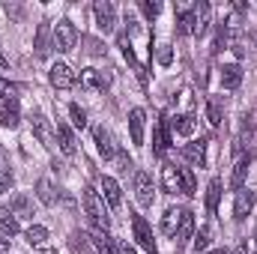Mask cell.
Masks as SVG:
<instances>
[{
  "label": "cell",
  "instance_id": "1",
  "mask_svg": "<svg viewBox=\"0 0 257 254\" xmlns=\"http://www.w3.org/2000/svg\"><path fill=\"white\" fill-rule=\"evenodd\" d=\"M84 209H87V215H90V221L99 227V230H108L111 227V215H108V209H105V200H102V194L96 189H84Z\"/></svg>",
  "mask_w": 257,
  "mask_h": 254
},
{
  "label": "cell",
  "instance_id": "2",
  "mask_svg": "<svg viewBox=\"0 0 257 254\" xmlns=\"http://www.w3.org/2000/svg\"><path fill=\"white\" fill-rule=\"evenodd\" d=\"M75 39H78L75 24H72L69 18L57 21V27H54V48H57V51H72V48H75Z\"/></svg>",
  "mask_w": 257,
  "mask_h": 254
},
{
  "label": "cell",
  "instance_id": "3",
  "mask_svg": "<svg viewBox=\"0 0 257 254\" xmlns=\"http://www.w3.org/2000/svg\"><path fill=\"white\" fill-rule=\"evenodd\" d=\"M132 227H135V239H138V245H141L144 251L159 254V248H156V239H153V230H150V224H147L141 215H135V218H132Z\"/></svg>",
  "mask_w": 257,
  "mask_h": 254
},
{
  "label": "cell",
  "instance_id": "4",
  "mask_svg": "<svg viewBox=\"0 0 257 254\" xmlns=\"http://www.w3.org/2000/svg\"><path fill=\"white\" fill-rule=\"evenodd\" d=\"M93 12H96V24H99V30H105V33H111V30H114V21H117V12H114V3H111V0H96V6H93Z\"/></svg>",
  "mask_w": 257,
  "mask_h": 254
},
{
  "label": "cell",
  "instance_id": "5",
  "mask_svg": "<svg viewBox=\"0 0 257 254\" xmlns=\"http://www.w3.org/2000/svg\"><path fill=\"white\" fill-rule=\"evenodd\" d=\"M251 209H254V191L239 189L236 191V200H233V218L236 221H245Z\"/></svg>",
  "mask_w": 257,
  "mask_h": 254
},
{
  "label": "cell",
  "instance_id": "6",
  "mask_svg": "<svg viewBox=\"0 0 257 254\" xmlns=\"http://www.w3.org/2000/svg\"><path fill=\"white\" fill-rule=\"evenodd\" d=\"M153 150H156V156H165V153L171 150V123H168V120H159V123H156Z\"/></svg>",
  "mask_w": 257,
  "mask_h": 254
},
{
  "label": "cell",
  "instance_id": "7",
  "mask_svg": "<svg viewBox=\"0 0 257 254\" xmlns=\"http://www.w3.org/2000/svg\"><path fill=\"white\" fill-rule=\"evenodd\" d=\"M135 191H138V203L141 206H153V180L147 171L135 174Z\"/></svg>",
  "mask_w": 257,
  "mask_h": 254
},
{
  "label": "cell",
  "instance_id": "8",
  "mask_svg": "<svg viewBox=\"0 0 257 254\" xmlns=\"http://www.w3.org/2000/svg\"><path fill=\"white\" fill-rule=\"evenodd\" d=\"M206 144L209 141H192V144H186L183 147V159L194 165V168H203L206 165Z\"/></svg>",
  "mask_w": 257,
  "mask_h": 254
},
{
  "label": "cell",
  "instance_id": "9",
  "mask_svg": "<svg viewBox=\"0 0 257 254\" xmlns=\"http://www.w3.org/2000/svg\"><path fill=\"white\" fill-rule=\"evenodd\" d=\"M209 15H212V6L206 0H200L194 6V36H206L209 30Z\"/></svg>",
  "mask_w": 257,
  "mask_h": 254
},
{
  "label": "cell",
  "instance_id": "10",
  "mask_svg": "<svg viewBox=\"0 0 257 254\" xmlns=\"http://www.w3.org/2000/svg\"><path fill=\"white\" fill-rule=\"evenodd\" d=\"M111 84V75H105V72H99V69H84L81 72V87H87V90H105Z\"/></svg>",
  "mask_w": 257,
  "mask_h": 254
},
{
  "label": "cell",
  "instance_id": "11",
  "mask_svg": "<svg viewBox=\"0 0 257 254\" xmlns=\"http://www.w3.org/2000/svg\"><path fill=\"white\" fill-rule=\"evenodd\" d=\"M162 189L168 194H183V183H180V168L177 165H165L162 168Z\"/></svg>",
  "mask_w": 257,
  "mask_h": 254
},
{
  "label": "cell",
  "instance_id": "12",
  "mask_svg": "<svg viewBox=\"0 0 257 254\" xmlns=\"http://www.w3.org/2000/svg\"><path fill=\"white\" fill-rule=\"evenodd\" d=\"M51 84H54L57 90H69V87L75 84V72L66 63H54L51 66Z\"/></svg>",
  "mask_w": 257,
  "mask_h": 254
},
{
  "label": "cell",
  "instance_id": "13",
  "mask_svg": "<svg viewBox=\"0 0 257 254\" xmlns=\"http://www.w3.org/2000/svg\"><path fill=\"white\" fill-rule=\"evenodd\" d=\"M144 120H147V114L141 108H132V114H128V132H132V144L135 147L144 144Z\"/></svg>",
  "mask_w": 257,
  "mask_h": 254
},
{
  "label": "cell",
  "instance_id": "14",
  "mask_svg": "<svg viewBox=\"0 0 257 254\" xmlns=\"http://www.w3.org/2000/svg\"><path fill=\"white\" fill-rule=\"evenodd\" d=\"M102 200H108L114 209L123 203V191H120V183L114 177H102Z\"/></svg>",
  "mask_w": 257,
  "mask_h": 254
},
{
  "label": "cell",
  "instance_id": "15",
  "mask_svg": "<svg viewBox=\"0 0 257 254\" xmlns=\"http://www.w3.org/2000/svg\"><path fill=\"white\" fill-rule=\"evenodd\" d=\"M0 123L6 129H15L21 120H18V99L12 96V99H3V105H0Z\"/></svg>",
  "mask_w": 257,
  "mask_h": 254
},
{
  "label": "cell",
  "instance_id": "16",
  "mask_svg": "<svg viewBox=\"0 0 257 254\" xmlns=\"http://www.w3.org/2000/svg\"><path fill=\"white\" fill-rule=\"evenodd\" d=\"M93 138H96V147H99V153H102L105 159H114V156H117V150H114V144H111V135H108L105 126L93 129Z\"/></svg>",
  "mask_w": 257,
  "mask_h": 254
},
{
  "label": "cell",
  "instance_id": "17",
  "mask_svg": "<svg viewBox=\"0 0 257 254\" xmlns=\"http://www.w3.org/2000/svg\"><path fill=\"white\" fill-rule=\"evenodd\" d=\"M194 233V215L192 209H183V218H180V227H177V245H186Z\"/></svg>",
  "mask_w": 257,
  "mask_h": 254
},
{
  "label": "cell",
  "instance_id": "18",
  "mask_svg": "<svg viewBox=\"0 0 257 254\" xmlns=\"http://www.w3.org/2000/svg\"><path fill=\"white\" fill-rule=\"evenodd\" d=\"M239 84H242V69L236 63H227L221 69V87L224 90H236Z\"/></svg>",
  "mask_w": 257,
  "mask_h": 254
},
{
  "label": "cell",
  "instance_id": "19",
  "mask_svg": "<svg viewBox=\"0 0 257 254\" xmlns=\"http://www.w3.org/2000/svg\"><path fill=\"white\" fill-rule=\"evenodd\" d=\"M180 218H183V209H165L162 215V233L165 236H177V227H180Z\"/></svg>",
  "mask_w": 257,
  "mask_h": 254
},
{
  "label": "cell",
  "instance_id": "20",
  "mask_svg": "<svg viewBox=\"0 0 257 254\" xmlns=\"http://www.w3.org/2000/svg\"><path fill=\"white\" fill-rule=\"evenodd\" d=\"M194 126H197L194 114H177V117L171 120V129H174L177 135H183V138H189V135H194Z\"/></svg>",
  "mask_w": 257,
  "mask_h": 254
},
{
  "label": "cell",
  "instance_id": "21",
  "mask_svg": "<svg viewBox=\"0 0 257 254\" xmlns=\"http://www.w3.org/2000/svg\"><path fill=\"white\" fill-rule=\"evenodd\" d=\"M248 156H239V162L233 165V177H230V189L233 191H239V189H245L242 183H245V174H248Z\"/></svg>",
  "mask_w": 257,
  "mask_h": 254
},
{
  "label": "cell",
  "instance_id": "22",
  "mask_svg": "<svg viewBox=\"0 0 257 254\" xmlns=\"http://www.w3.org/2000/svg\"><path fill=\"white\" fill-rule=\"evenodd\" d=\"M57 141H60V150L66 156H75V135L66 123H57Z\"/></svg>",
  "mask_w": 257,
  "mask_h": 254
},
{
  "label": "cell",
  "instance_id": "23",
  "mask_svg": "<svg viewBox=\"0 0 257 254\" xmlns=\"http://www.w3.org/2000/svg\"><path fill=\"white\" fill-rule=\"evenodd\" d=\"M218 200H221V180H212V183L206 186V212H209V215H215Z\"/></svg>",
  "mask_w": 257,
  "mask_h": 254
},
{
  "label": "cell",
  "instance_id": "24",
  "mask_svg": "<svg viewBox=\"0 0 257 254\" xmlns=\"http://www.w3.org/2000/svg\"><path fill=\"white\" fill-rule=\"evenodd\" d=\"M24 236H27V242H30V245H36V248H39V245H45V242H48V227H42V224H30Z\"/></svg>",
  "mask_w": 257,
  "mask_h": 254
},
{
  "label": "cell",
  "instance_id": "25",
  "mask_svg": "<svg viewBox=\"0 0 257 254\" xmlns=\"http://www.w3.org/2000/svg\"><path fill=\"white\" fill-rule=\"evenodd\" d=\"M33 132H36V138H39L45 147H51V129H48V120H45L42 114L33 117Z\"/></svg>",
  "mask_w": 257,
  "mask_h": 254
},
{
  "label": "cell",
  "instance_id": "26",
  "mask_svg": "<svg viewBox=\"0 0 257 254\" xmlns=\"http://www.w3.org/2000/svg\"><path fill=\"white\" fill-rule=\"evenodd\" d=\"M33 48H36V57H45V54H48V21H42V24H39Z\"/></svg>",
  "mask_w": 257,
  "mask_h": 254
},
{
  "label": "cell",
  "instance_id": "27",
  "mask_svg": "<svg viewBox=\"0 0 257 254\" xmlns=\"http://www.w3.org/2000/svg\"><path fill=\"white\" fill-rule=\"evenodd\" d=\"M0 230H3L6 236H15V233H18V218H15L9 209H0Z\"/></svg>",
  "mask_w": 257,
  "mask_h": 254
},
{
  "label": "cell",
  "instance_id": "28",
  "mask_svg": "<svg viewBox=\"0 0 257 254\" xmlns=\"http://www.w3.org/2000/svg\"><path fill=\"white\" fill-rule=\"evenodd\" d=\"M206 120L212 123V126H221V99H209L206 102Z\"/></svg>",
  "mask_w": 257,
  "mask_h": 254
},
{
  "label": "cell",
  "instance_id": "29",
  "mask_svg": "<svg viewBox=\"0 0 257 254\" xmlns=\"http://www.w3.org/2000/svg\"><path fill=\"white\" fill-rule=\"evenodd\" d=\"M180 183H183V194H189V197L197 191V183H194L192 168H180Z\"/></svg>",
  "mask_w": 257,
  "mask_h": 254
},
{
  "label": "cell",
  "instance_id": "30",
  "mask_svg": "<svg viewBox=\"0 0 257 254\" xmlns=\"http://www.w3.org/2000/svg\"><path fill=\"white\" fill-rule=\"evenodd\" d=\"M69 120H72V126L75 129H84L87 126V114H84V108H81V105H69Z\"/></svg>",
  "mask_w": 257,
  "mask_h": 254
},
{
  "label": "cell",
  "instance_id": "31",
  "mask_svg": "<svg viewBox=\"0 0 257 254\" xmlns=\"http://www.w3.org/2000/svg\"><path fill=\"white\" fill-rule=\"evenodd\" d=\"M177 33H194V12H183V15H180Z\"/></svg>",
  "mask_w": 257,
  "mask_h": 254
},
{
  "label": "cell",
  "instance_id": "32",
  "mask_svg": "<svg viewBox=\"0 0 257 254\" xmlns=\"http://www.w3.org/2000/svg\"><path fill=\"white\" fill-rule=\"evenodd\" d=\"M39 200L42 203H54V189L48 180H39Z\"/></svg>",
  "mask_w": 257,
  "mask_h": 254
},
{
  "label": "cell",
  "instance_id": "33",
  "mask_svg": "<svg viewBox=\"0 0 257 254\" xmlns=\"http://www.w3.org/2000/svg\"><path fill=\"white\" fill-rule=\"evenodd\" d=\"M209 248V227H200V233L194 236V251H206Z\"/></svg>",
  "mask_w": 257,
  "mask_h": 254
},
{
  "label": "cell",
  "instance_id": "34",
  "mask_svg": "<svg viewBox=\"0 0 257 254\" xmlns=\"http://www.w3.org/2000/svg\"><path fill=\"white\" fill-rule=\"evenodd\" d=\"M224 42H227V27H224V24H218V33H215V45H212V51L218 54V51L224 48Z\"/></svg>",
  "mask_w": 257,
  "mask_h": 254
},
{
  "label": "cell",
  "instance_id": "35",
  "mask_svg": "<svg viewBox=\"0 0 257 254\" xmlns=\"http://www.w3.org/2000/svg\"><path fill=\"white\" fill-rule=\"evenodd\" d=\"M141 9H144V15H147V18H156V15L162 12V3H150V0H144V3H141Z\"/></svg>",
  "mask_w": 257,
  "mask_h": 254
},
{
  "label": "cell",
  "instance_id": "36",
  "mask_svg": "<svg viewBox=\"0 0 257 254\" xmlns=\"http://www.w3.org/2000/svg\"><path fill=\"white\" fill-rule=\"evenodd\" d=\"M171 60H174V54H171V45H162V48H159V63H171Z\"/></svg>",
  "mask_w": 257,
  "mask_h": 254
},
{
  "label": "cell",
  "instance_id": "37",
  "mask_svg": "<svg viewBox=\"0 0 257 254\" xmlns=\"http://www.w3.org/2000/svg\"><path fill=\"white\" fill-rule=\"evenodd\" d=\"M12 93H15V90L9 87V81H3V78H0V99H12Z\"/></svg>",
  "mask_w": 257,
  "mask_h": 254
},
{
  "label": "cell",
  "instance_id": "38",
  "mask_svg": "<svg viewBox=\"0 0 257 254\" xmlns=\"http://www.w3.org/2000/svg\"><path fill=\"white\" fill-rule=\"evenodd\" d=\"M9 186H12V174H9V171H3V174H0V194L9 189Z\"/></svg>",
  "mask_w": 257,
  "mask_h": 254
},
{
  "label": "cell",
  "instance_id": "39",
  "mask_svg": "<svg viewBox=\"0 0 257 254\" xmlns=\"http://www.w3.org/2000/svg\"><path fill=\"white\" fill-rule=\"evenodd\" d=\"M120 254H135V248H132L128 242H120Z\"/></svg>",
  "mask_w": 257,
  "mask_h": 254
},
{
  "label": "cell",
  "instance_id": "40",
  "mask_svg": "<svg viewBox=\"0 0 257 254\" xmlns=\"http://www.w3.org/2000/svg\"><path fill=\"white\" fill-rule=\"evenodd\" d=\"M6 66H9V60H6V57L0 54V69H6Z\"/></svg>",
  "mask_w": 257,
  "mask_h": 254
},
{
  "label": "cell",
  "instance_id": "41",
  "mask_svg": "<svg viewBox=\"0 0 257 254\" xmlns=\"http://www.w3.org/2000/svg\"><path fill=\"white\" fill-rule=\"evenodd\" d=\"M209 254H230L227 248H215V251H209Z\"/></svg>",
  "mask_w": 257,
  "mask_h": 254
}]
</instances>
